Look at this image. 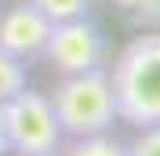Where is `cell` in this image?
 <instances>
[{"label": "cell", "instance_id": "6da1fadb", "mask_svg": "<svg viewBox=\"0 0 160 156\" xmlns=\"http://www.w3.org/2000/svg\"><path fill=\"white\" fill-rule=\"evenodd\" d=\"M117 116L135 127L160 124V29L138 33L109 73Z\"/></svg>", "mask_w": 160, "mask_h": 156}, {"label": "cell", "instance_id": "7a4b0ae2", "mask_svg": "<svg viewBox=\"0 0 160 156\" xmlns=\"http://www.w3.org/2000/svg\"><path fill=\"white\" fill-rule=\"evenodd\" d=\"M51 109H55V120H58L62 134H69V138L109 131V124L117 120V102H113L109 73L102 66L84 69V73H69L55 87Z\"/></svg>", "mask_w": 160, "mask_h": 156}, {"label": "cell", "instance_id": "3957f363", "mask_svg": "<svg viewBox=\"0 0 160 156\" xmlns=\"http://www.w3.org/2000/svg\"><path fill=\"white\" fill-rule=\"evenodd\" d=\"M0 116H4V138L8 149L15 153H55L62 142V127L55 120L51 98H44L40 91L22 87L0 102Z\"/></svg>", "mask_w": 160, "mask_h": 156}, {"label": "cell", "instance_id": "277c9868", "mask_svg": "<svg viewBox=\"0 0 160 156\" xmlns=\"http://www.w3.org/2000/svg\"><path fill=\"white\" fill-rule=\"evenodd\" d=\"M44 55L58 73H84V69L102 66L106 58V37L88 15L69 22H51L48 44H44Z\"/></svg>", "mask_w": 160, "mask_h": 156}, {"label": "cell", "instance_id": "5b68a950", "mask_svg": "<svg viewBox=\"0 0 160 156\" xmlns=\"http://www.w3.org/2000/svg\"><path fill=\"white\" fill-rule=\"evenodd\" d=\"M48 33L51 18H44L33 4H18V7L4 11L0 18V47L15 58H33V55H44Z\"/></svg>", "mask_w": 160, "mask_h": 156}, {"label": "cell", "instance_id": "8992f818", "mask_svg": "<svg viewBox=\"0 0 160 156\" xmlns=\"http://www.w3.org/2000/svg\"><path fill=\"white\" fill-rule=\"evenodd\" d=\"M66 156H128V145L117 142V138H109L106 131H102V134H84V138H77V145H73Z\"/></svg>", "mask_w": 160, "mask_h": 156}, {"label": "cell", "instance_id": "52a82bcc", "mask_svg": "<svg viewBox=\"0 0 160 156\" xmlns=\"http://www.w3.org/2000/svg\"><path fill=\"white\" fill-rule=\"evenodd\" d=\"M22 87H26V66H22V58H15V55H8L0 47V102H8Z\"/></svg>", "mask_w": 160, "mask_h": 156}, {"label": "cell", "instance_id": "ba28073f", "mask_svg": "<svg viewBox=\"0 0 160 156\" xmlns=\"http://www.w3.org/2000/svg\"><path fill=\"white\" fill-rule=\"evenodd\" d=\"M33 7L51 22H69V18H80V15H88L91 0H29Z\"/></svg>", "mask_w": 160, "mask_h": 156}, {"label": "cell", "instance_id": "9c48e42d", "mask_svg": "<svg viewBox=\"0 0 160 156\" xmlns=\"http://www.w3.org/2000/svg\"><path fill=\"white\" fill-rule=\"evenodd\" d=\"M135 26H160V0H113Z\"/></svg>", "mask_w": 160, "mask_h": 156}, {"label": "cell", "instance_id": "30bf717a", "mask_svg": "<svg viewBox=\"0 0 160 156\" xmlns=\"http://www.w3.org/2000/svg\"><path fill=\"white\" fill-rule=\"evenodd\" d=\"M142 134L128 145V156H160V124L153 127H138Z\"/></svg>", "mask_w": 160, "mask_h": 156}, {"label": "cell", "instance_id": "8fae6325", "mask_svg": "<svg viewBox=\"0 0 160 156\" xmlns=\"http://www.w3.org/2000/svg\"><path fill=\"white\" fill-rule=\"evenodd\" d=\"M0 153H11V149H8V138H4V116H0Z\"/></svg>", "mask_w": 160, "mask_h": 156}, {"label": "cell", "instance_id": "7c38bea8", "mask_svg": "<svg viewBox=\"0 0 160 156\" xmlns=\"http://www.w3.org/2000/svg\"><path fill=\"white\" fill-rule=\"evenodd\" d=\"M22 156H58V149L55 153H22Z\"/></svg>", "mask_w": 160, "mask_h": 156}]
</instances>
